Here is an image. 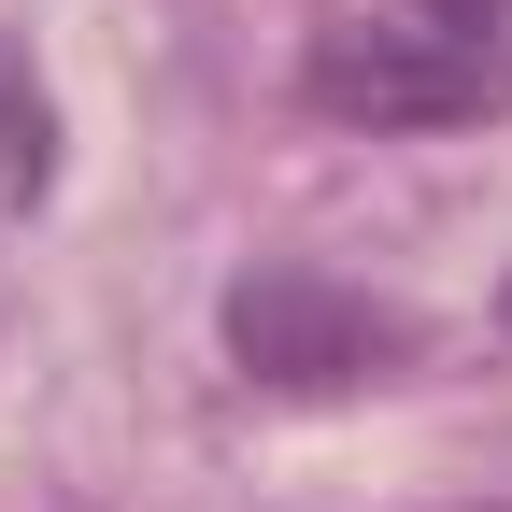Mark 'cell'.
<instances>
[{
  "mask_svg": "<svg viewBox=\"0 0 512 512\" xmlns=\"http://www.w3.org/2000/svg\"><path fill=\"white\" fill-rule=\"evenodd\" d=\"M299 86L342 128H456L512 86V43H498V0H384L356 29H313Z\"/></svg>",
  "mask_w": 512,
  "mask_h": 512,
  "instance_id": "obj_1",
  "label": "cell"
},
{
  "mask_svg": "<svg viewBox=\"0 0 512 512\" xmlns=\"http://www.w3.org/2000/svg\"><path fill=\"white\" fill-rule=\"evenodd\" d=\"M399 342H413L399 313L356 299V285H328V271H256L228 299V356L256 384H356V370H384Z\"/></svg>",
  "mask_w": 512,
  "mask_h": 512,
  "instance_id": "obj_2",
  "label": "cell"
},
{
  "mask_svg": "<svg viewBox=\"0 0 512 512\" xmlns=\"http://www.w3.org/2000/svg\"><path fill=\"white\" fill-rule=\"evenodd\" d=\"M43 185H57V100L29 86V57L0 43V214H29Z\"/></svg>",
  "mask_w": 512,
  "mask_h": 512,
  "instance_id": "obj_3",
  "label": "cell"
}]
</instances>
